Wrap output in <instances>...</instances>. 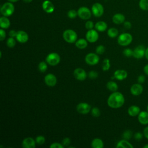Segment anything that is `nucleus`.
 Segmentation results:
<instances>
[{"label":"nucleus","instance_id":"nucleus-1","mask_svg":"<svg viewBox=\"0 0 148 148\" xmlns=\"http://www.w3.org/2000/svg\"><path fill=\"white\" fill-rule=\"evenodd\" d=\"M125 99L124 95L120 92L114 91L108 97L107 103L108 106L113 109L121 108L124 103Z\"/></svg>","mask_w":148,"mask_h":148},{"label":"nucleus","instance_id":"nucleus-2","mask_svg":"<svg viewBox=\"0 0 148 148\" xmlns=\"http://www.w3.org/2000/svg\"><path fill=\"white\" fill-rule=\"evenodd\" d=\"M62 37L64 40L67 43H73L77 40V35L74 30L68 29L63 32Z\"/></svg>","mask_w":148,"mask_h":148},{"label":"nucleus","instance_id":"nucleus-3","mask_svg":"<svg viewBox=\"0 0 148 148\" xmlns=\"http://www.w3.org/2000/svg\"><path fill=\"white\" fill-rule=\"evenodd\" d=\"M0 11L2 16L6 17L10 16L14 12V6L12 2L9 1L5 2L2 5Z\"/></svg>","mask_w":148,"mask_h":148},{"label":"nucleus","instance_id":"nucleus-4","mask_svg":"<svg viewBox=\"0 0 148 148\" xmlns=\"http://www.w3.org/2000/svg\"><path fill=\"white\" fill-rule=\"evenodd\" d=\"M132 41V36L129 33H123L117 38V43L122 46L129 45Z\"/></svg>","mask_w":148,"mask_h":148},{"label":"nucleus","instance_id":"nucleus-5","mask_svg":"<svg viewBox=\"0 0 148 148\" xmlns=\"http://www.w3.org/2000/svg\"><path fill=\"white\" fill-rule=\"evenodd\" d=\"M60 56L57 53H50L46 57V62L51 66H56L60 62Z\"/></svg>","mask_w":148,"mask_h":148},{"label":"nucleus","instance_id":"nucleus-6","mask_svg":"<svg viewBox=\"0 0 148 148\" xmlns=\"http://www.w3.org/2000/svg\"><path fill=\"white\" fill-rule=\"evenodd\" d=\"M91 11L86 6H82L77 10V15L82 20H88L91 16Z\"/></svg>","mask_w":148,"mask_h":148},{"label":"nucleus","instance_id":"nucleus-7","mask_svg":"<svg viewBox=\"0 0 148 148\" xmlns=\"http://www.w3.org/2000/svg\"><path fill=\"white\" fill-rule=\"evenodd\" d=\"M91 12L96 17H101L104 12V9L102 5L98 2L94 3L91 7Z\"/></svg>","mask_w":148,"mask_h":148},{"label":"nucleus","instance_id":"nucleus-8","mask_svg":"<svg viewBox=\"0 0 148 148\" xmlns=\"http://www.w3.org/2000/svg\"><path fill=\"white\" fill-rule=\"evenodd\" d=\"M85 61L89 65H95L99 61V56L94 53H90L85 57Z\"/></svg>","mask_w":148,"mask_h":148},{"label":"nucleus","instance_id":"nucleus-9","mask_svg":"<svg viewBox=\"0 0 148 148\" xmlns=\"http://www.w3.org/2000/svg\"><path fill=\"white\" fill-rule=\"evenodd\" d=\"M91 107L90 104L86 102H80L76 106V110L80 114H86L91 111Z\"/></svg>","mask_w":148,"mask_h":148},{"label":"nucleus","instance_id":"nucleus-10","mask_svg":"<svg viewBox=\"0 0 148 148\" xmlns=\"http://www.w3.org/2000/svg\"><path fill=\"white\" fill-rule=\"evenodd\" d=\"M99 38V34L96 29H89L86 32V38L87 40L90 43H95L97 41Z\"/></svg>","mask_w":148,"mask_h":148},{"label":"nucleus","instance_id":"nucleus-11","mask_svg":"<svg viewBox=\"0 0 148 148\" xmlns=\"http://www.w3.org/2000/svg\"><path fill=\"white\" fill-rule=\"evenodd\" d=\"M73 76L76 80L83 81L87 78V74L83 68H77L73 71Z\"/></svg>","mask_w":148,"mask_h":148},{"label":"nucleus","instance_id":"nucleus-12","mask_svg":"<svg viewBox=\"0 0 148 148\" xmlns=\"http://www.w3.org/2000/svg\"><path fill=\"white\" fill-rule=\"evenodd\" d=\"M45 83L46 84L50 87H53L57 84V77L53 73L47 74L44 78Z\"/></svg>","mask_w":148,"mask_h":148},{"label":"nucleus","instance_id":"nucleus-13","mask_svg":"<svg viewBox=\"0 0 148 148\" xmlns=\"http://www.w3.org/2000/svg\"><path fill=\"white\" fill-rule=\"evenodd\" d=\"M145 47L143 45H139L133 50V57L138 59L141 58L145 56Z\"/></svg>","mask_w":148,"mask_h":148},{"label":"nucleus","instance_id":"nucleus-14","mask_svg":"<svg viewBox=\"0 0 148 148\" xmlns=\"http://www.w3.org/2000/svg\"><path fill=\"white\" fill-rule=\"evenodd\" d=\"M36 143L35 139L31 137H27L22 142V147L24 148H35Z\"/></svg>","mask_w":148,"mask_h":148},{"label":"nucleus","instance_id":"nucleus-15","mask_svg":"<svg viewBox=\"0 0 148 148\" xmlns=\"http://www.w3.org/2000/svg\"><path fill=\"white\" fill-rule=\"evenodd\" d=\"M16 38L18 42L21 43H25L28 40L29 36L25 31L20 30L17 31Z\"/></svg>","mask_w":148,"mask_h":148},{"label":"nucleus","instance_id":"nucleus-16","mask_svg":"<svg viewBox=\"0 0 148 148\" xmlns=\"http://www.w3.org/2000/svg\"><path fill=\"white\" fill-rule=\"evenodd\" d=\"M43 10L47 13H51L54 10V6L53 3L49 0H45L42 5Z\"/></svg>","mask_w":148,"mask_h":148},{"label":"nucleus","instance_id":"nucleus-17","mask_svg":"<svg viewBox=\"0 0 148 148\" xmlns=\"http://www.w3.org/2000/svg\"><path fill=\"white\" fill-rule=\"evenodd\" d=\"M143 86L140 83L134 84L130 88L131 93L134 95H139L143 92Z\"/></svg>","mask_w":148,"mask_h":148},{"label":"nucleus","instance_id":"nucleus-18","mask_svg":"<svg viewBox=\"0 0 148 148\" xmlns=\"http://www.w3.org/2000/svg\"><path fill=\"white\" fill-rule=\"evenodd\" d=\"M127 72L124 69H117L114 72V77L118 80H123L127 77Z\"/></svg>","mask_w":148,"mask_h":148},{"label":"nucleus","instance_id":"nucleus-19","mask_svg":"<svg viewBox=\"0 0 148 148\" xmlns=\"http://www.w3.org/2000/svg\"><path fill=\"white\" fill-rule=\"evenodd\" d=\"M138 121L143 125L148 124V112L141 111L138 114Z\"/></svg>","mask_w":148,"mask_h":148},{"label":"nucleus","instance_id":"nucleus-20","mask_svg":"<svg viewBox=\"0 0 148 148\" xmlns=\"http://www.w3.org/2000/svg\"><path fill=\"white\" fill-rule=\"evenodd\" d=\"M128 114L131 117H135L138 116L139 113L140 112V110L139 107L136 105H132L130 106L128 109Z\"/></svg>","mask_w":148,"mask_h":148},{"label":"nucleus","instance_id":"nucleus-21","mask_svg":"<svg viewBox=\"0 0 148 148\" xmlns=\"http://www.w3.org/2000/svg\"><path fill=\"white\" fill-rule=\"evenodd\" d=\"M113 22L116 24H120L125 21V16L121 13H116L112 17Z\"/></svg>","mask_w":148,"mask_h":148},{"label":"nucleus","instance_id":"nucleus-22","mask_svg":"<svg viewBox=\"0 0 148 148\" xmlns=\"http://www.w3.org/2000/svg\"><path fill=\"white\" fill-rule=\"evenodd\" d=\"M94 27L96 30L99 32H103L106 30L108 28V25L106 23L103 21H99L95 23Z\"/></svg>","mask_w":148,"mask_h":148},{"label":"nucleus","instance_id":"nucleus-23","mask_svg":"<svg viewBox=\"0 0 148 148\" xmlns=\"http://www.w3.org/2000/svg\"><path fill=\"white\" fill-rule=\"evenodd\" d=\"M10 25V21L8 17L2 16L0 18V27L2 29H8Z\"/></svg>","mask_w":148,"mask_h":148},{"label":"nucleus","instance_id":"nucleus-24","mask_svg":"<svg viewBox=\"0 0 148 148\" xmlns=\"http://www.w3.org/2000/svg\"><path fill=\"white\" fill-rule=\"evenodd\" d=\"M88 41L87 39H84L83 38H80L77 39L75 42V46L77 48L79 49H84L87 47L88 45Z\"/></svg>","mask_w":148,"mask_h":148},{"label":"nucleus","instance_id":"nucleus-25","mask_svg":"<svg viewBox=\"0 0 148 148\" xmlns=\"http://www.w3.org/2000/svg\"><path fill=\"white\" fill-rule=\"evenodd\" d=\"M117 148H133L134 146L125 139H122L119 141L116 145Z\"/></svg>","mask_w":148,"mask_h":148},{"label":"nucleus","instance_id":"nucleus-26","mask_svg":"<svg viewBox=\"0 0 148 148\" xmlns=\"http://www.w3.org/2000/svg\"><path fill=\"white\" fill-rule=\"evenodd\" d=\"M91 146L92 148H103L104 144L102 139L99 138H95L92 140Z\"/></svg>","mask_w":148,"mask_h":148},{"label":"nucleus","instance_id":"nucleus-27","mask_svg":"<svg viewBox=\"0 0 148 148\" xmlns=\"http://www.w3.org/2000/svg\"><path fill=\"white\" fill-rule=\"evenodd\" d=\"M106 87L107 88L113 92L116 91L118 89V85L117 84L113 81H109L106 83Z\"/></svg>","mask_w":148,"mask_h":148},{"label":"nucleus","instance_id":"nucleus-28","mask_svg":"<svg viewBox=\"0 0 148 148\" xmlns=\"http://www.w3.org/2000/svg\"><path fill=\"white\" fill-rule=\"evenodd\" d=\"M107 34H108V35L109 37H110L111 38H114L118 35L119 31L116 28L112 27V28H110L108 30Z\"/></svg>","mask_w":148,"mask_h":148},{"label":"nucleus","instance_id":"nucleus-29","mask_svg":"<svg viewBox=\"0 0 148 148\" xmlns=\"http://www.w3.org/2000/svg\"><path fill=\"white\" fill-rule=\"evenodd\" d=\"M110 67V60L108 58H105L103 60L102 65V68L103 71H107L109 69Z\"/></svg>","mask_w":148,"mask_h":148},{"label":"nucleus","instance_id":"nucleus-30","mask_svg":"<svg viewBox=\"0 0 148 148\" xmlns=\"http://www.w3.org/2000/svg\"><path fill=\"white\" fill-rule=\"evenodd\" d=\"M47 62L45 61H41L38 64V69L40 72H45L47 69Z\"/></svg>","mask_w":148,"mask_h":148},{"label":"nucleus","instance_id":"nucleus-31","mask_svg":"<svg viewBox=\"0 0 148 148\" xmlns=\"http://www.w3.org/2000/svg\"><path fill=\"white\" fill-rule=\"evenodd\" d=\"M139 6L141 9L148 10V0H140Z\"/></svg>","mask_w":148,"mask_h":148},{"label":"nucleus","instance_id":"nucleus-32","mask_svg":"<svg viewBox=\"0 0 148 148\" xmlns=\"http://www.w3.org/2000/svg\"><path fill=\"white\" fill-rule=\"evenodd\" d=\"M122 136L124 139L128 140L132 136V132L130 130H127L123 132Z\"/></svg>","mask_w":148,"mask_h":148},{"label":"nucleus","instance_id":"nucleus-33","mask_svg":"<svg viewBox=\"0 0 148 148\" xmlns=\"http://www.w3.org/2000/svg\"><path fill=\"white\" fill-rule=\"evenodd\" d=\"M6 45L9 48H13L16 45V40L14 38L9 37L6 40Z\"/></svg>","mask_w":148,"mask_h":148},{"label":"nucleus","instance_id":"nucleus-34","mask_svg":"<svg viewBox=\"0 0 148 148\" xmlns=\"http://www.w3.org/2000/svg\"><path fill=\"white\" fill-rule=\"evenodd\" d=\"M91 114L93 117H98L100 116L101 114V112H100V110L97 108V107H94L92 108L91 109Z\"/></svg>","mask_w":148,"mask_h":148},{"label":"nucleus","instance_id":"nucleus-35","mask_svg":"<svg viewBox=\"0 0 148 148\" xmlns=\"http://www.w3.org/2000/svg\"><path fill=\"white\" fill-rule=\"evenodd\" d=\"M67 16L69 18H70L71 19L75 18L77 17V16H78L77 15V11H76L74 9L69 10L67 13Z\"/></svg>","mask_w":148,"mask_h":148},{"label":"nucleus","instance_id":"nucleus-36","mask_svg":"<svg viewBox=\"0 0 148 148\" xmlns=\"http://www.w3.org/2000/svg\"><path fill=\"white\" fill-rule=\"evenodd\" d=\"M45 140H46L45 138L42 135H39L36 136V138H35L36 143L39 145H42L44 144V143L45 142Z\"/></svg>","mask_w":148,"mask_h":148},{"label":"nucleus","instance_id":"nucleus-37","mask_svg":"<svg viewBox=\"0 0 148 148\" xmlns=\"http://www.w3.org/2000/svg\"><path fill=\"white\" fill-rule=\"evenodd\" d=\"M123 54L127 57H130L131 56H133V50L129 48L125 49L123 51Z\"/></svg>","mask_w":148,"mask_h":148},{"label":"nucleus","instance_id":"nucleus-38","mask_svg":"<svg viewBox=\"0 0 148 148\" xmlns=\"http://www.w3.org/2000/svg\"><path fill=\"white\" fill-rule=\"evenodd\" d=\"M105 48L103 45H99L95 49V52L98 54H102L105 52Z\"/></svg>","mask_w":148,"mask_h":148},{"label":"nucleus","instance_id":"nucleus-39","mask_svg":"<svg viewBox=\"0 0 148 148\" xmlns=\"http://www.w3.org/2000/svg\"><path fill=\"white\" fill-rule=\"evenodd\" d=\"M88 76L91 79H95L98 76V73L95 71H91L88 72Z\"/></svg>","mask_w":148,"mask_h":148},{"label":"nucleus","instance_id":"nucleus-40","mask_svg":"<svg viewBox=\"0 0 148 148\" xmlns=\"http://www.w3.org/2000/svg\"><path fill=\"white\" fill-rule=\"evenodd\" d=\"M94 25H94V23L92 21H90V20L86 21V23L85 24V27L88 30L93 29V27H94Z\"/></svg>","mask_w":148,"mask_h":148},{"label":"nucleus","instance_id":"nucleus-41","mask_svg":"<svg viewBox=\"0 0 148 148\" xmlns=\"http://www.w3.org/2000/svg\"><path fill=\"white\" fill-rule=\"evenodd\" d=\"M64 146L62 143L58 142H54L50 145V148H64Z\"/></svg>","mask_w":148,"mask_h":148},{"label":"nucleus","instance_id":"nucleus-42","mask_svg":"<svg viewBox=\"0 0 148 148\" xmlns=\"http://www.w3.org/2000/svg\"><path fill=\"white\" fill-rule=\"evenodd\" d=\"M70 143H71V140L69 138H68V137L64 138L62 141V144L64 146H68L70 145Z\"/></svg>","mask_w":148,"mask_h":148},{"label":"nucleus","instance_id":"nucleus-43","mask_svg":"<svg viewBox=\"0 0 148 148\" xmlns=\"http://www.w3.org/2000/svg\"><path fill=\"white\" fill-rule=\"evenodd\" d=\"M134 138L135 140H140L142 139L143 138V134L141 132H137L134 134Z\"/></svg>","mask_w":148,"mask_h":148},{"label":"nucleus","instance_id":"nucleus-44","mask_svg":"<svg viewBox=\"0 0 148 148\" xmlns=\"http://www.w3.org/2000/svg\"><path fill=\"white\" fill-rule=\"evenodd\" d=\"M6 38V32L3 29L1 28L0 29V40H3Z\"/></svg>","mask_w":148,"mask_h":148},{"label":"nucleus","instance_id":"nucleus-45","mask_svg":"<svg viewBox=\"0 0 148 148\" xmlns=\"http://www.w3.org/2000/svg\"><path fill=\"white\" fill-rule=\"evenodd\" d=\"M145 81V76L143 75H139L138 77V82L140 84H142V83H143Z\"/></svg>","mask_w":148,"mask_h":148},{"label":"nucleus","instance_id":"nucleus-46","mask_svg":"<svg viewBox=\"0 0 148 148\" xmlns=\"http://www.w3.org/2000/svg\"><path fill=\"white\" fill-rule=\"evenodd\" d=\"M17 33V31H16L14 30V29H12V30H10V31H9V35L10 37L14 38V37L16 36Z\"/></svg>","mask_w":148,"mask_h":148},{"label":"nucleus","instance_id":"nucleus-47","mask_svg":"<svg viewBox=\"0 0 148 148\" xmlns=\"http://www.w3.org/2000/svg\"><path fill=\"white\" fill-rule=\"evenodd\" d=\"M131 23L130 21H124V27L126 28V29H130L131 27Z\"/></svg>","mask_w":148,"mask_h":148},{"label":"nucleus","instance_id":"nucleus-48","mask_svg":"<svg viewBox=\"0 0 148 148\" xmlns=\"http://www.w3.org/2000/svg\"><path fill=\"white\" fill-rule=\"evenodd\" d=\"M143 135L145 137L148 139V126H147L143 130Z\"/></svg>","mask_w":148,"mask_h":148},{"label":"nucleus","instance_id":"nucleus-49","mask_svg":"<svg viewBox=\"0 0 148 148\" xmlns=\"http://www.w3.org/2000/svg\"><path fill=\"white\" fill-rule=\"evenodd\" d=\"M143 71H144V72L147 75H148V64L146 65L144 68H143Z\"/></svg>","mask_w":148,"mask_h":148},{"label":"nucleus","instance_id":"nucleus-50","mask_svg":"<svg viewBox=\"0 0 148 148\" xmlns=\"http://www.w3.org/2000/svg\"><path fill=\"white\" fill-rule=\"evenodd\" d=\"M145 57L146 58V59L148 60V47L146 49V51H145Z\"/></svg>","mask_w":148,"mask_h":148},{"label":"nucleus","instance_id":"nucleus-51","mask_svg":"<svg viewBox=\"0 0 148 148\" xmlns=\"http://www.w3.org/2000/svg\"><path fill=\"white\" fill-rule=\"evenodd\" d=\"M25 3H30L32 2V0H23Z\"/></svg>","mask_w":148,"mask_h":148},{"label":"nucleus","instance_id":"nucleus-52","mask_svg":"<svg viewBox=\"0 0 148 148\" xmlns=\"http://www.w3.org/2000/svg\"><path fill=\"white\" fill-rule=\"evenodd\" d=\"M8 1L10 2H12V3H14V2H17V1H18L19 0H8Z\"/></svg>","mask_w":148,"mask_h":148},{"label":"nucleus","instance_id":"nucleus-53","mask_svg":"<svg viewBox=\"0 0 148 148\" xmlns=\"http://www.w3.org/2000/svg\"><path fill=\"white\" fill-rule=\"evenodd\" d=\"M143 148H148V144L145 145V146H143Z\"/></svg>","mask_w":148,"mask_h":148},{"label":"nucleus","instance_id":"nucleus-54","mask_svg":"<svg viewBox=\"0 0 148 148\" xmlns=\"http://www.w3.org/2000/svg\"><path fill=\"white\" fill-rule=\"evenodd\" d=\"M147 111L148 112V105H147Z\"/></svg>","mask_w":148,"mask_h":148}]
</instances>
